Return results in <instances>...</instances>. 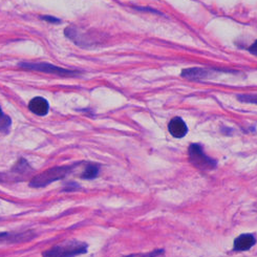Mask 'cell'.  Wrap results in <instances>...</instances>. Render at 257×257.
<instances>
[{"label":"cell","mask_w":257,"mask_h":257,"mask_svg":"<svg viewBox=\"0 0 257 257\" xmlns=\"http://www.w3.org/2000/svg\"><path fill=\"white\" fill-rule=\"evenodd\" d=\"M188 159L190 164L198 170L209 171L217 167V162L204 153V149L201 144L193 143L189 146Z\"/></svg>","instance_id":"cell-4"},{"label":"cell","mask_w":257,"mask_h":257,"mask_svg":"<svg viewBox=\"0 0 257 257\" xmlns=\"http://www.w3.org/2000/svg\"><path fill=\"white\" fill-rule=\"evenodd\" d=\"M248 52L254 56H257V40H255L249 48H248Z\"/></svg>","instance_id":"cell-18"},{"label":"cell","mask_w":257,"mask_h":257,"mask_svg":"<svg viewBox=\"0 0 257 257\" xmlns=\"http://www.w3.org/2000/svg\"><path fill=\"white\" fill-rule=\"evenodd\" d=\"M64 34L68 39H71L75 44L82 46V48H88V46L98 41V39L93 37L92 34L82 32L80 29L74 26L66 28L64 30Z\"/></svg>","instance_id":"cell-6"},{"label":"cell","mask_w":257,"mask_h":257,"mask_svg":"<svg viewBox=\"0 0 257 257\" xmlns=\"http://www.w3.org/2000/svg\"><path fill=\"white\" fill-rule=\"evenodd\" d=\"M78 188H80V186L75 183V182H69L66 184V186L64 187V191H75Z\"/></svg>","instance_id":"cell-16"},{"label":"cell","mask_w":257,"mask_h":257,"mask_svg":"<svg viewBox=\"0 0 257 257\" xmlns=\"http://www.w3.org/2000/svg\"><path fill=\"white\" fill-rule=\"evenodd\" d=\"M81 163H76L73 165H63V166H56L46 169L45 171L35 175L31 180L30 186L33 188H44L50 184L61 181L65 179L68 174H71Z\"/></svg>","instance_id":"cell-1"},{"label":"cell","mask_w":257,"mask_h":257,"mask_svg":"<svg viewBox=\"0 0 257 257\" xmlns=\"http://www.w3.org/2000/svg\"><path fill=\"white\" fill-rule=\"evenodd\" d=\"M223 71V68L218 69L214 67H190V68H185L181 73V77L187 80L191 81H201L203 79H207L211 76L214 72Z\"/></svg>","instance_id":"cell-7"},{"label":"cell","mask_w":257,"mask_h":257,"mask_svg":"<svg viewBox=\"0 0 257 257\" xmlns=\"http://www.w3.org/2000/svg\"><path fill=\"white\" fill-rule=\"evenodd\" d=\"M11 126H12V119L9 115H7L2 107H0V134H5L8 135L11 131Z\"/></svg>","instance_id":"cell-13"},{"label":"cell","mask_w":257,"mask_h":257,"mask_svg":"<svg viewBox=\"0 0 257 257\" xmlns=\"http://www.w3.org/2000/svg\"><path fill=\"white\" fill-rule=\"evenodd\" d=\"M164 253H165L164 249H157L148 253H136V254H131V255H126L122 257H158Z\"/></svg>","instance_id":"cell-14"},{"label":"cell","mask_w":257,"mask_h":257,"mask_svg":"<svg viewBox=\"0 0 257 257\" xmlns=\"http://www.w3.org/2000/svg\"><path fill=\"white\" fill-rule=\"evenodd\" d=\"M36 237L34 231L23 232H0V243H21Z\"/></svg>","instance_id":"cell-8"},{"label":"cell","mask_w":257,"mask_h":257,"mask_svg":"<svg viewBox=\"0 0 257 257\" xmlns=\"http://www.w3.org/2000/svg\"><path fill=\"white\" fill-rule=\"evenodd\" d=\"M100 173V165L95 163H85L84 170L82 174L80 175L81 179L83 180H93L96 179Z\"/></svg>","instance_id":"cell-12"},{"label":"cell","mask_w":257,"mask_h":257,"mask_svg":"<svg viewBox=\"0 0 257 257\" xmlns=\"http://www.w3.org/2000/svg\"><path fill=\"white\" fill-rule=\"evenodd\" d=\"M29 109L34 114L44 116L50 111V104L48 100L42 97H35L29 103Z\"/></svg>","instance_id":"cell-10"},{"label":"cell","mask_w":257,"mask_h":257,"mask_svg":"<svg viewBox=\"0 0 257 257\" xmlns=\"http://www.w3.org/2000/svg\"><path fill=\"white\" fill-rule=\"evenodd\" d=\"M168 132L173 138L182 139L188 134V126L180 116H175L168 124Z\"/></svg>","instance_id":"cell-9"},{"label":"cell","mask_w":257,"mask_h":257,"mask_svg":"<svg viewBox=\"0 0 257 257\" xmlns=\"http://www.w3.org/2000/svg\"><path fill=\"white\" fill-rule=\"evenodd\" d=\"M33 172L34 168L30 165V163L26 159L21 158L10 171L0 172V184L8 185L25 182Z\"/></svg>","instance_id":"cell-3"},{"label":"cell","mask_w":257,"mask_h":257,"mask_svg":"<svg viewBox=\"0 0 257 257\" xmlns=\"http://www.w3.org/2000/svg\"><path fill=\"white\" fill-rule=\"evenodd\" d=\"M19 67L23 69H28V71H34V72H40L44 74H51L59 77H76L82 72L80 71H73V69H67L63 67L56 66L51 63L46 62H21L19 63Z\"/></svg>","instance_id":"cell-5"},{"label":"cell","mask_w":257,"mask_h":257,"mask_svg":"<svg viewBox=\"0 0 257 257\" xmlns=\"http://www.w3.org/2000/svg\"><path fill=\"white\" fill-rule=\"evenodd\" d=\"M255 243V236L250 234V233H246V234H241L235 238L234 243H233V249H234V251H248Z\"/></svg>","instance_id":"cell-11"},{"label":"cell","mask_w":257,"mask_h":257,"mask_svg":"<svg viewBox=\"0 0 257 257\" xmlns=\"http://www.w3.org/2000/svg\"><path fill=\"white\" fill-rule=\"evenodd\" d=\"M236 98L242 103L257 104V93H243V95H237Z\"/></svg>","instance_id":"cell-15"},{"label":"cell","mask_w":257,"mask_h":257,"mask_svg":"<svg viewBox=\"0 0 257 257\" xmlns=\"http://www.w3.org/2000/svg\"><path fill=\"white\" fill-rule=\"evenodd\" d=\"M41 19L48 21L50 23H53V25H56V23H60L61 20L59 18L57 17H54V16H48V15H43V16H40Z\"/></svg>","instance_id":"cell-17"},{"label":"cell","mask_w":257,"mask_h":257,"mask_svg":"<svg viewBox=\"0 0 257 257\" xmlns=\"http://www.w3.org/2000/svg\"><path fill=\"white\" fill-rule=\"evenodd\" d=\"M88 250L86 242L79 240H65L42 253V257H76L85 254Z\"/></svg>","instance_id":"cell-2"}]
</instances>
